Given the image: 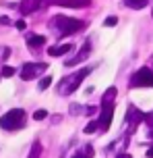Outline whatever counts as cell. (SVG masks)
Wrapping results in <instances>:
<instances>
[{"mask_svg":"<svg viewBox=\"0 0 153 158\" xmlns=\"http://www.w3.org/2000/svg\"><path fill=\"white\" fill-rule=\"evenodd\" d=\"M23 125H25V110L23 108H13L6 114H2V118H0V129H6V131L21 129Z\"/></svg>","mask_w":153,"mask_h":158,"instance_id":"obj_1","label":"cell"},{"mask_svg":"<svg viewBox=\"0 0 153 158\" xmlns=\"http://www.w3.org/2000/svg\"><path fill=\"white\" fill-rule=\"evenodd\" d=\"M89 75V69H79L77 73H73V75H68V77H64L62 81H60V85H58V94H73L75 89L81 85V81Z\"/></svg>","mask_w":153,"mask_h":158,"instance_id":"obj_2","label":"cell"},{"mask_svg":"<svg viewBox=\"0 0 153 158\" xmlns=\"http://www.w3.org/2000/svg\"><path fill=\"white\" fill-rule=\"evenodd\" d=\"M54 25H56L62 35H71V33L79 31L85 27L83 21H77V19H68V17H54Z\"/></svg>","mask_w":153,"mask_h":158,"instance_id":"obj_3","label":"cell"},{"mask_svg":"<svg viewBox=\"0 0 153 158\" xmlns=\"http://www.w3.org/2000/svg\"><path fill=\"white\" fill-rule=\"evenodd\" d=\"M130 87H153L151 69H139V71L130 77Z\"/></svg>","mask_w":153,"mask_h":158,"instance_id":"obj_4","label":"cell"},{"mask_svg":"<svg viewBox=\"0 0 153 158\" xmlns=\"http://www.w3.org/2000/svg\"><path fill=\"white\" fill-rule=\"evenodd\" d=\"M48 69V64L46 63H25L23 69H21V79H25V81H29V79H35L37 75H41V73Z\"/></svg>","mask_w":153,"mask_h":158,"instance_id":"obj_5","label":"cell"},{"mask_svg":"<svg viewBox=\"0 0 153 158\" xmlns=\"http://www.w3.org/2000/svg\"><path fill=\"white\" fill-rule=\"evenodd\" d=\"M112 117H114V102H101V114H99V118H97L101 131H108V129H110Z\"/></svg>","mask_w":153,"mask_h":158,"instance_id":"obj_6","label":"cell"},{"mask_svg":"<svg viewBox=\"0 0 153 158\" xmlns=\"http://www.w3.org/2000/svg\"><path fill=\"white\" fill-rule=\"evenodd\" d=\"M48 4H58V6H68V8H83L89 6L91 0H44Z\"/></svg>","mask_w":153,"mask_h":158,"instance_id":"obj_7","label":"cell"},{"mask_svg":"<svg viewBox=\"0 0 153 158\" xmlns=\"http://www.w3.org/2000/svg\"><path fill=\"white\" fill-rule=\"evenodd\" d=\"M89 52H91V42H85V44L81 46L79 54H77V56H73L71 60H66V67H75V64H79L81 60H85V58L89 56Z\"/></svg>","mask_w":153,"mask_h":158,"instance_id":"obj_8","label":"cell"},{"mask_svg":"<svg viewBox=\"0 0 153 158\" xmlns=\"http://www.w3.org/2000/svg\"><path fill=\"white\" fill-rule=\"evenodd\" d=\"M41 2H44V0H23V2L19 4V10H21L23 15H31V13H35V10L41 6Z\"/></svg>","mask_w":153,"mask_h":158,"instance_id":"obj_9","label":"cell"},{"mask_svg":"<svg viewBox=\"0 0 153 158\" xmlns=\"http://www.w3.org/2000/svg\"><path fill=\"white\" fill-rule=\"evenodd\" d=\"M143 118H145V114H143L141 110H137V108L132 110V108H130V110H128V114H126V123H128V127H130V129H137V127H139V123H141Z\"/></svg>","mask_w":153,"mask_h":158,"instance_id":"obj_10","label":"cell"},{"mask_svg":"<svg viewBox=\"0 0 153 158\" xmlns=\"http://www.w3.org/2000/svg\"><path fill=\"white\" fill-rule=\"evenodd\" d=\"M66 52H73V44L68 42V44H62V46H52L48 48V54L50 56H62Z\"/></svg>","mask_w":153,"mask_h":158,"instance_id":"obj_11","label":"cell"},{"mask_svg":"<svg viewBox=\"0 0 153 158\" xmlns=\"http://www.w3.org/2000/svg\"><path fill=\"white\" fill-rule=\"evenodd\" d=\"M46 44V38L44 35H37V33H31V35H27V46L29 48H40Z\"/></svg>","mask_w":153,"mask_h":158,"instance_id":"obj_12","label":"cell"},{"mask_svg":"<svg viewBox=\"0 0 153 158\" xmlns=\"http://www.w3.org/2000/svg\"><path fill=\"white\" fill-rule=\"evenodd\" d=\"M93 146H85V148H81L75 156H71V158H93Z\"/></svg>","mask_w":153,"mask_h":158,"instance_id":"obj_13","label":"cell"},{"mask_svg":"<svg viewBox=\"0 0 153 158\" xmlns=\"http://www.w3.org/2000/svg\"><path fill=\"white\" fill-rule=\"evenodd\" d=\"M128 8H145L147 6V0H124Z\"/></svg>","mask_w":153,"mask_h":158,"instance_id":"obj_14","label":"cell"},{"mask_svg":"<svg viewBox=\"0 0 153 158\" xmlns=\"http://www.w3.org/2000/svg\"><path fill=\"white\" fill-rule=\"evenodd\" d=\"M41 156V143L40 142H35L31 146V152H29V158H40Z\"/></svg>","mask_w":153,"mask_h":158,"instance_id":"obj_15","label":"cell"},{"mask_svg":"<svg viewBox=\"0 0 153 158\" xmlns=\"http://www.w3.org/2000/svg\"><path fill=\"white\" fill-rule=\"evenodd\" d=\"M97 129H99V121H91V123H87V125H85V133H93V131H97Z\"/></svg>","mask_w":153,"mask_h":158,"instance_id":"obj_16","label":"cell"},{"mask_svg":"<svg viewBox=\"0 0 153 158\" xmlns=\"http://www.w3.org/2000/svg\"><path fill=\"white\" fill-rule=\"evenodd\" d=\"M50 85H52V75H46L40 79V89H48Z\"/></svg>","mask_w":153,"mask_h":158,"instance_id":"obj_17","label":"cell"},{"mask_svg":"<svg viewBox=\"0 0 153 158\" xmlns=\"http://www.w3.org/2000/svg\"><path fill=\"white\" fill-rule=\"evenodd\" d=\"M0 75H2V77H13V75H15V69L8 67V64H4V67L0 69Z\"/></svg>","mask_w":153,"mask_h":158,"instance_id":"obj_18","label":"cell"},{"mask_svg":"<svg viewBox=\"0 0 153 158\" xmlns=\"http://www.w3.org/2000/svg\"><path fill=\"white\" fill-rule=\"evenodd\" d=\"M114 96H116V87H110V89L105 92V96H104V102H112Z\"/></svg>","mask_w":153,"mask_h":158,"instance_id":"obj_19","label":"cell"},{"mask_svg":"<svg viewBox=\"0 0 153 158\" xmlns=\"http://www.w3.org/2000/svg\"><path fill=\"white\" fill-rule=\"evenodd\" d=\"M145 121L149 123V137H153V112L145 114Z\"/></svg>","mask_w":153,"mask_h":158,"instance_id":"obj_20","label":"cell"},{"mask_svg":"<svg viewBox=\"0 0 153 158\" xmlns=\"http://www.w3.org/2000/svg\"><path fill=\"white\" fill-rule=\"evenodd\" d=\"M46 117H48V112H46V110H35V112H33V118H35V121H44Z\"/></svg>","mask_w":153,"mask_h":158,"instance_id":"obj_21","label":"cell"},{"mask_svg":"<svg viewBox=\"0 0 153 158\" xmlns=\"http://www.w3.org/2000/svg\"><path fill=\"white\" fill-rule=\"evenodd\" d=\"M116 23H118V19H116V17H108V19L104 21V25H105V27H114Z\"/></svg>","mask_w":153,"mask_h":158,"instance_id":"obj_22","label":"cell"},{"mask_svg":"<svg viewBox=\"0 0 153 158\" xmlns=\"http://www.w3.org/2000/svg\"><path fill=\"white\" fill-rule=\"evenodd\" d=\"M15 27H17V29H19V31H23V29H25V27H27V25H25V21H23V19H19V21H17V23H15Z\"/></svg>","mask_w":153,"mask_h":158,"instance_id":"obj_23","label":"cell"},{"mask_svg":"<svg viewBox=\"0 0 153 158\" xmlns=\"http://www.w3.org/2000/svg\"><path fill=\"white\" fill-rule=\"evenodd\" d=\"M116 158H132L128 152H120V154H116Z\"/></svg>","mask_w":153,"mask_h":158,"instance_id":"obj_24","label":"cell"},{"mask_svg":"<svg viewBox=\"0 0 153 158\" xmlns=\"http://www.w3.org/2000/svg\"><path fill=\"white\" fill-rule=\"evenodd\" d=\"M0 23H2V25H8L10 21H8V17H0Z\"/></svg>","mask_w":153,"mask_h":158,"instance_id":"obj_25","label":"cell"},{"mask_svg":"<svg viewBox=\"0 0 153 158\" xmlns=\"http://www.w3.org/2000/svg\"><path fill=\"white\" fill-rule=\"evenodd\" d=\"M147 158H153V148H149V150H147Z\"/></svg>","mask_w":153,"mask_h":158,"instance_id":"obj_26","label":"cell"},{"mask_svg":"<svg viewBox=\"0 0 153 158\" xmlns=\"http://www.w3.org/2000/svg\"><path fill=\"white\" fill-rule=\"evenodd\" d=\"M0 77H2V75H0Z\"/></svg>","mask_w":153,"mask_h":158,"instance_id":"obj_27","label":"cell"}]
</instances>
